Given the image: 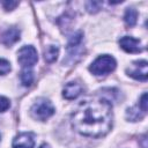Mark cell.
<instances>
[{"mask_svg":"<svg viewBox=\"0 0 148 148\" xmlns=\"http://www.w3.org/2000/svg\"><path fill=\"white\" fill-rule=\"evenodd\" d=\"M112 104L105 97H88L79 103L71 116L72 127L84 136L101 138L112 127Z\"/></svg>","mask_w":148,"mask_h":148,"instance_id":"cell-1","label":"cell"},{"mask_svg":"<svg viewBox=\"0 0 148 148\" xmlns=\"http://www.w3.org/2000/svg\"><path fill=\"white\" fill-rule=\"evenodd\" d=\"M116 66H117V62L112 56L103 54V56H99L98 58H96L91 62V65L89 66V71L94 75L101 76V75H106V74L113 72Z\"/></svg>","mask_w":148,"mask_h":148,"instance_id":"cell-2","label":"cell"},{"mask_svg":"<svg viewBox=\"0 0 148 148\" xmlns=\"http://www.w3.org/2000/svg\"><path fill=\"white\" fill-rule=\"evenodd\" d=\"M82 39H83L82 31L75 32L69 38L68 44H67V58L64 59L62 64H73L82 57V52H83Z\"/></svg>","mask_w":148,"mask_h":148,"instance_id":"cell-3","label":"cell"},{"mask_svg":"<svg viewBox=\"0 0 148 148\" xmlns=\"http://www.w3.org/2000/svg\"><path fill=\"white\" fill-rule=\"evenodd\" d=\"M54 111L56 110L52 103L47 98H44V97L37 98L30 109V113L32 118L37 120H42V121L49 119L54 113Z\"/></svg>","mask_w":148,"mask_h":148,"instance_id":"cell-4","label":"cell"},{"mask_svg":"<svg viewBox=\"0 0 148 148\" xmlns=\"http://www.w3.org/2000/svg\"><path fill=\"white\" fill-rule=\"evenodd\" d=\"M17 61L23 68H31L38 61L37 50L32 45H24L17 51Z\"/></svg>","mask_w":148,"mask_h":148,"instance_id":"cell-5","label":"cell"},{"mask_svg":"<svg viewBox=\"0 0 148 148\" xmlns=\"http://www.w3.org/2000/svg\"><path fill=\"white\" fill-rule=\"evenodd\" d=\"M126 73L128 76L139 80L147 81L148 79V62L146 60H136L133 61L132 65L126 68Z\"/></svg>","mask_w":148,"mask_h":148,"instance_id":"cell-6","label":"cell"},{"mask_svg":"<svg viewBox=\"0 0 148 148\" xmlns=\"http://www.w3.org/2000/svg\"><path fill=\"white\" fill-rule=\"evenodd\" d=\"M119 45L127 53H140L145 50V46L141 44V42L131 36L121 37L119 39Z\"/></svg>","mask_w":148,"mask_h":148,"instance_id":"cell-7","label":"cell"},{"mask_svg":"<svg viewBox=\"0 0 148 148\" xmlns=\"http://www.w3.org/2000/svg\"><path fill=\"white\" fill-rule=\"evenodd\" d=\"M35 146V139L32 133L30 132H23L17 134L12 143L13 148H34Z\"/></svg>","mask_w":148,"mask_h":148,"instance_id":"cell-8","label":"cell"},{"mask_svg":"<svg viewBox=\"0 0 148 148\" xmlns=\"http://www.w3.org/2000/svg\"><path fill=\"white\" fill-rule=\"evenodd\" d=\"M82 86L77 82H68L64 89H62V96L66 98V99H75L76 97H79L82 92Z\"/></svg>","mask_w":148,"mask_h":148,"instance_id":"cell-9","label":"cell"},{"mask_svg":"<svg viewBox=\"0 0 148 148\" xmlns=\"http://www.w3.org/2000/svg\"><path fill=\"white\" fill-rule=\"evenodd\" d=\"M20 35H21L20 30H18L17 28H15V27H12V28L7 29V30L2 34V36H1V42H2L6 46H10V45H13L14 43H16V42L20 39Z\"/></svg>","mask_w":148,"mask_h":148,"instance_id":"cell-10","label":"cell"},{"mask_svg":"<svg viewBox=\"0 0 148 148\" xmlns=\"http://www.w3.org/2000/svg\"><path fill=\"white\" fill-rule=\"evenodd\" d=\"M58 54H59V46L58 45H49L44 50V59L49 64L54 62L58 58Z\"/></svg>","mask_w":148,"mask_h":148,"instance_id":"cell-11","label":"cell"},{"mask_svg":"<svg viewBox=\"0 0 148 148\" xmlns=\"http://www.w3.org/2000/svg\"><path fill=\"white\" fill-rule=\"evenodd\" d=\"M138 20V10L134 8H127L124 14V21L127 27H134Z\"/></svg>","mask_w":148,"mask_h":148,"instance_id":"cell-12","label":"cell"},{"mask_svg":"<svg viewBox=\"0 0 148 148\" xmlns=\"http://www.w3.org/2000/svg\"><path fill=\"white\" fill-rule=\"evenodd\" d=\"M145 116V112L139 108V106H133V108H128L126 111V118L131 121H136L142 119Z\"/></svg>","mask_w":148,"mask_h":148,"instance_id":"cell-13","label":"cell"},{"mask_svg":"<svg viewBox=\"0 0 148 148\" xmlns=\"http://www.w3.org/2000/svg\"><path fill=\"white\" fill-rule=\"evenodd\" d=\"M20 79H21V83L24 87L31 86L34 82V72L31 71V68H23L21 72Z\"/></svg>","mask_w":148,"mask_h":148,"instance_id":"cell-14","label":"cell"},{"mask_svg":"<svg viewBox=\"0 0 148 148\" xmlns=\"http://www.w3.org/2000/svg\"><path fill=\"white\" fill-rule=\"evenodd\" d=\"M101 6H102V2L99 1H88L86 2V8L89 13H96L101 9Z\"/></svg>","mask_w":148,"mask_h":148,"instance_id":"cell-15","label":"cell"},{"mask_svg":"<svg viewBox=\"0 0 148 148\" xmlns=\"http://www.w3.org/2000/svg\"><path fill=\"white\" fill-rule=\"evenodd\" d=\"M12 69L10 62L6 59L0 58V75H6L7 73H9Z\"/></svg>","mask_w":148,"mask_h":148,"instance_id":"cell-16","label":"cell"},{"mask_svg":"<svg viewBox=\"0 0 148 148\" xmlns=\"http://www.w3.org/2000/svg\"><path fill=\"white\" fill-rule=\"evenodd\" d=\"M10 106V102L7 97L5 96H0V112H5L6 110H8Z\"/></svg>","mask_w":148,"mask_h":148,"instance_id":"cell-17","label":"cell"},{"mask_svg":"<svg viewBox=\"0 0 148 148\" xmlns=\"http://www.w3.org/2000/svg\"><path fill=\"white\" fill-rule=\"evenodd\" d=\"M145 113L147 112V92H143L139 99V105H138Z\"/></svg>","mask_w":148,"mask_h":148,"instance_id":"cell-18","label":"cell"},{"mask_svg":"<svg viewBox=\"0 0 148 148\" xmlns=\"http://www.w3.org/2000/svg\"><path fill=\"white\" fill-rule=\"evenodd\" d=\"M2 5H3V7H5L6 10H13L18 5V2L17 1H5Z\"/></svg>","mask_w":148,"mask_h":148,"instance_id":"cell-19","label":"cell"},{"mask_svg":"<svg viewBox=\"0 0 148 148\" xmlns=\"http://www.w3.org/2000/svg\"><path fill=\"white\" fill-rule=\"evenodd\" d=\"M39 148H51V147H50L47 143H43V145H40V147H39Z\"/></svg>","mask_w":148,"mask_h":148,"instance_id":"cell-20","label":"cell"}]
</instances>
